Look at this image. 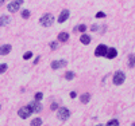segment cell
Masks as SVG:
<instances>
[{
	"instance_id": "obj_14",
	"label": "cell",
	"mask_w": 135,
	"mask_h": 126,
	"mask_svg": "<svg viewBox=\"0 0 135 126\" xmlns=\"http://www.w3.org/2000/svg\"><path fill=\"white\" fill-rule=\"evenodd\" d=\"M80 42H81L83 44H89V43H91V36L86 35V34H83L81 38H80Z\"/></svg>"
},
{
	"instance_id": "obj_17",
	"label": "cell",
	"mask_w": 135,
	"mask_h": 126,
	"mask_svg": "<svg viewBox=\"0 0 135 126\" xmlns=\"http://www.w3.org/2000/svg\"><path fill=\"white\" fill-rule=\"evenodd\" d=\"M74 76H76V74L73 71H66L65 73V79H68V81H72Z\"/></svg>"
},
{
	"instance_id": "obj_6",
	"label": "cell",
	"mask_w": 135,
	"mask_h": 126,
	"mask_svg": "<svg viewBox=\"0 0 135 126\" xmlns=\"http://www.w3.org/2000/svg\"><path fill=\"white\" fill-rule=\"evenodd\" d=\"M18 114H19V117H20L22 119H27L32 113H31V110H30L27 106H23V107H20V109H19Z\"/></svg>"
},
{
	"instance_id": "obj_25",
	"label": "cell",
	"mask_w": 135,
	"mask_h": 126,
	"mask_svg": "<svg viewBox=\"0 0 135 126\" xmlns=\"http://www.w3.org/2000/svg\"><path fill=\"white\" fill-rule=\"evenodd\" d=\"M57 47H58V42H51L50 43V48L51 50H57Z\"/></svg>"
},
{
	"instance_id": "obj_15",
	"label": "cell",
	"mask_w": 135,
	"mask_h": 126,
	"mask_svg": "<svg viewBox=\"0 0 135 126\" xmlns=\"http://www.w3.org/2000/svg\"><path fill=\"white\" fill-rule=\"evenodd\" d=\"M89 99H91V94H89V93H84V94L80 97V101L83 102V103H88Z\"/></svg>"
},
{
	"instance_id": "obj_4",
	"label": "cell",
	"mask_w": 135,
	"mask_h": 126,
	"mask_svg": "<svg viewBox=\"0 0 135 126\" xmlns=\"http://www.w3.org/2000/svg\"><path fill=\"white\" fill-rule=\"evenodd\" d=\"M27 107L31 110V113H41L42 109H43V106H42L41 102H35V101L30 102V103L27 105Z\"/></svg>"
},
{
	"instance_id": "obj_33",
	"label": "cell",
	"mask_w": 135,
	"mask_h": 126,
	"mask_svg": "<svg viewBox=\"0 0 135 126\" xmlns=\"http://www.w3.org/2000/svg\"><path fill=\"white\" fill-rule=\"evenodd\" d=\"M0 109H2V105H0Z\"/></svg>"
},
{
	"instance_id": "obj_13",
	"label": "cell",
	"mask_w": 135,
	"mask_h": 126,
	"mask_svg": "<svg viewBox=\"0 0 135 126\" xmlns=\"http://www.w3.org/2000/svg\"><path fill=\"white\" fill-rule=\"evenodd\" d=\"M9 21H11L9 16H7V15H3V16H0V27H4V26L9 24Z\"/></svg>"
},
{
	"instance_id": "obj_32",
	"label": "cell",
	"mask_w": 135,
	"mask_h": 126,
	"mask_svg": "<svg viewBox=\"0 0 135 126\" xmlns=\"http://www.w3.org/2000/svg\"><path fill=\"white\" fill-rule=\"evenodd\" d=\"M132 126H135V123H132Z\"/></svg>"
},
{
	"instance_id": "obj_12",
	"label": "cell",
	"mask_w": 135,
	"mask_h": 126,
	"mask_svg": "<svg viewBox=\"0 0 135 126\" xmlns=\"http://www.w3.org/2000/svg\"><path fill=\"white\" fill-rule=\"evenodd\" d=\"M68 39H69V34H68V32H60L58 36H57V40L58 42H62V43L68 42Z\"/></svg>"
},
{
	"instance_id": "obj_7",
	"label": "cell",
	"mask_w": 135,
	"mask_h": 126,
	"mask_svg": "<svg viewBox=\"0 0 135 126\" xmlns=\"http://www.w3.org/2000/svg\"><path fill=\"white\" fill-rule=\"evenodd\" d=\"M107 50H108V47L105 44H99L95 50V56H105Z\"/></svg>"
},
{
	"instance_id": "obj_29",
	"label": "cell",
	"mask_w": 135,
	"mask_h": 126,
	"mask_svg": "<svg viewBox=\"0 0 135 126\" xmlns=\"http://www.w3.org/2000/svg\"><path fill=\"white\" fill-rule=\"evenodd\" d=\"M69 95H70V98H76L77 97V93H76V91H70Z\"/></svg>"
},
{
	"instance_id": "obj_8",
	"label": "cell",
	"mask_w": 135,
	"mask_h": 126,
	"mask_svg": "<svg viewBox=\"0 0 135 126\" xmlns=\"http://www.w3.org/2000/svg\"><path fill=\"white\" fill-rule=\"evenodd\" d=\"M69 15H70V12H69V9H62L61 11V14H60V16H58V19H57V21L58 23H65L66 20H68V18H69Z\"/></svg>"
},
{
	"instance_id": "obj_1",
	"label": "cell",
	"mask_w": 135,
	"mask_h": 126,
	"mask_svg": "<svg viewBox=\"0 0 135 126\" xmlns=\"http://www.w3.org/2000/svg\"><path fill=\"white\" fill-rule=\"evenodd\" d=\"M70 117V110L68 109V107H58V110H57V118L60 119V121H66L68 118Z\"/></svg>"
},
{
	"instance_id": "obj_9",
	"label": "cell",
	"mask_w": 135,
	"mask_h": 126,
	"mask_svg": "<svg viewBox=\"0 0 135 126\" xmlns=\"http://www.w3.org/2000/svg\"><path fill=\"white\" fill-rule=\"evenodd\" d=\"M66 66V61H54V62H51V68L53 70H58V68H61V67H65Z\"/></svg>"
},
{
	"instance_id": "obj_28",
	"label": "cell",
	"mask_w": 135,
	"mask_h": 126,
	"mask_svg": "<svg viewBox=\"0 0 135 126\" xmlns=\"http://www.w3.org/2000/svg\"><path fill=\"white\" fill-rule=\"evenodd\" d=\"M99 27H100V26H97V24H93V26L91 27V30H92L93 32H96V31H99Z\"/></svg>"
},
{
	"instance_id": "obj_11",
	"label": "cell",
	"mask_w": 135,
	"mask_h": 126,
	"mask_svg": "<svg viewBox=\"0 0 135 126\" xmlns=\"http://www.w3.org/2000/svg\"><path fill=\"white\" fill-rule=\"evenodd\" d=\"M116 55H118V51H116V48H114V47H108V50H107V54H105V58H108V59H114Z\"/></svg>"
},
{
	"instance_id": "obj_27",
	"label": "cell",
	"mask_w": 135,
	"mask_h": 126,
	"mask_svg": "<svg viewBox=\"0 0 135 126\" xmlns=\"http://www.w3.org/2000/svg\"><path fill=\"white\" fill-rule=\"evenodd\" d=\"M51 110H58V103H57V102H54V103H51Z\"/></svg>"
},
{
	"instance_id": "obj_31",
	"label": "cell",
	"mask_w": 135,
	"mask_h": 126,
	"mask_svg": "<svg viewBox=\"0 0 135 126\" xmlns=\"http://www.w3.org/2000/svg\"><path fill=\"white\" fill-rule=\"evenodd\" d=\"M97 126H104V125H97Z\"/></svg>"
},
{
	"instance_id": "obj_26",
	"label": "cell",
	"mask_w": 135,
	"mask_h": 126,
	"mask_svg": "<svg viewBox=\"0 0 135 126\" xmlns=\"http://www.w3.org/2000/svg\"><path fill=\"white\" fill-rule=\"evenodd\" d=\"M96 18H99V19H101V18H105V14H104V12H101V11H99V12L96 14Z\"/></svg>"
},
{
	"instance_id": "obj_30",
	"label": "cell",
	"mask_w": 135,
	"mask_h": 126,
	"mask_svg": "<svg viewBox=\"0 0 135 126\" xmlns=\"http://www.w3.org/2000/svg\"><path fill=\"white\" fill-rule=\"evenodd\" d=\"M39 59H41V56H37V58H35V61H34V64H37V63L39 62Z\"/></svg>"
},
{
	"instance_id": "obj_23",
	"label": "cell",
	"mask_w": 135,
	"mask_h": 126,
	"mask_svg": "<svg viewBox=\"0 0 135 126\" xmlns=\"http://www.w3.org/2000/svg\"><path fill=\"white\" fill-rule=\"evenodd\" d=\"M85 30H86V26L85 24H80V26L76 27V31H80V32H85Z\"/></svg>"
},
{
	"instance_id": "obj_16",
	"label": "cell",
	"mask_w": 135,
	"mask_h": 126,
	"mask_svg": "<svg viewBox=\"0 0 135 126\" xmlns=\"http://www.w3.org/2000/svg\"><path fill=\"white\" fill-rule=\"evenodd\" d=\"M30 125H31V126H41V125H42V119H41L39 117H37V118H34V119L31 121Z\"/></svg>"
},
{
	"instance_id": "obj_22",
	"label": "cell",
	"mask_w": 135,
	"mask_h": 126,
	"mask_svg": "<svg viewBox=\"0 0 135 126\" xmlns=\"http://www.w3.org/2000/svg\"><path fill=\"white\" fill-rule=\"evenodd\" d=\"M42 98H43V94H42V93H37L35 95H34V101H35V102L42 101Z\"/></svg>"
},
{
	"instance_id": "obj_21",
	"label": "cell",
	"mask_w": 135,
	"mask_h": 126,
	"mask_svg": "<svg viewBox=\"0 0 135 126\" xmlns=\"http://www.w3.org/2000/svg\"><path fill=\"white\" fill-rule=\"evenodd\" d=\"M107 126H119V121L118 119H111V121H108Z\"/></svg>"
},
{
	"instance_id": "obj_10",
	"label": "cell",
	"mask_w": 135,
	"mask_h": 126,
	"mask_svg": "<svg viewBox=\"0 0 135 126\" xmlns=\"http://www.w3.org/2000/svg\"><path fill=\"white\" fill-rule=\"evenodd\" d=\"M12 50V46L11 44H3L2 47H0V55H8Z\"/></svg>"
},
{
	"instance_id": "obj_3",
	"label": "cell",
	"mask_w": 135,
	"mask_h": 126,
	"mask_svg": "<svg viewBox=\"0 0 135 126\" xmlns=\"http://www.w3.org/2000/svg\"><path fill=\"white\" fill-rule=\"evenodd\" d=\"M126 81V74L123 71H116L114 74V85L119 86V85H123Z\"/></svg>"
},
{
	"instance_id": "obj_20",
	"label": "cell",
	"mask_w": 135,
	"mask_h": 126,
	"mask_svg": "<svg viewBox=\"0 0 135 126\" xmlns=\"http://www.w3.org/2000/svg\"><path fill=\"white\" fill-rule=\"evenodd\" d=\"M22 18H23V19H28L30 18V9H23V11H22Z\"/></svg>"
},
{
	"instance_id": "obj_5",
	"label": "cell",
	"mask_w": 135,
	"mask_h": 126,
	"mask_svg": "<svg viewBox=\"0 0 135 126\" xmlns=\"http://www.w3.org/2000/svg\"><path fill=\"white\" fill-rule=\"evenodd\" d=\"M22 0H16V2H9L8 4H7V8H8V11L9 12H16V11L19 9V7L22 6Z\"/></svg>"
},
{
	"instance_id": "obj_24",
	"label": "cell",
	"mask_w": 135,
	"mask_h": 126,
	"mask_svg": "<svg viewBox=\"0 0 135 126\" xmlns=\"http://www.w3.org/2000/svg\"><path fill=\"white\" fill-rule=\"evenodd\" d=\"M8 68V66H7V63H2L0 64V74H3V73H6V70Z\"/></svg>"
},
{
	"instance_id": "obj_2",
	"label": "cell",
	"mask_w": 135,
	"mask_h": 126,
	"mask_svg": "<svg viewBox=\"0 0 135 126\" xmlns=\"http://www.w3.org/2000/svg\"><path fill=\"white\" fill-rule=\"evenodd\" d=\"M39 23H41V26H43V27H50L54 23V16L51 14H45L39 19Z\"/></svg>"
},
{
	"instance_id": "obj_19",
	"label": "cell",
	"mask_w": 135,
	"mask_h": 126,
	"mask_svg": "<svg viewBox=\"0 0 135 126\" xmlns=\"http://www.w3.org/2000/svg\"><path fill=\"white\" fill-rule=\"evenodd\" d=\"M32 58V52L31 51H26L25 54H23V59L25 61H28V59H31Z\"/></svg>"
},
{
	"instance_id": "obj_18",
	"label": "cell",
	"mask_w": 135,
	"mask_h": 126,
	"mask_svg": "<svg viewBox=\"0 0 135 126\" xmlns=\"http://www.w3.org/2000/svg\"><path fill=\"white\" fill-rule=\"evenodd\" d=\"M128 67L134 68L135 67V55H130V59H128Z\"/></svg>"
}]
</instances>
